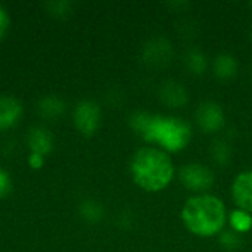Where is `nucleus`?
I'll use <instances>...</instances> for the list:
<instances>
[{"label": "nucleus", "instance_id": "8", "mask_svg": "<svg viewBox=\"0 0 252 252\" xmlns=\"http://www.w3.org/2000/svg\"><path fill=\"white\" fill-rule=\"evenodd\" d=\"M158 97L165 106H168L171 109L185 108L190 100L189 90L186 89L185 84H182L177 80L162 81L161 86L158 87Z\"/></svg>", "mask_w": 252, "mask_h": 252}, {"label": "nucleus", "instance_id": "11", "mask_svg": "<svg viewBox=\"0 0 252 252\" xmlns=\"http://www.w3.org/2000/svg\"><path fill=\"white\" fill-rule=\"evenodd\" d=\"M22 114L21 103L9 96L0 97V130L10 128L15 126Z\"/></svg>", "mask_w": 252, "mask_h": 252}, {"label": "nucleus", "instance_id": "1", "mask_svg": "<svg viewBox=\"0 0 252 252\" xmlns=\"http://www.w3.org/2000/svg\"><path fill=\"white\" fill-rule=\"evenodd\" d=\"M130 176L134 185L149 193L165 190L176 177L170 154L157 146L139 148L130 159Z\"/></svg>", "mask_w": 252, "mask_h": 252}, {"label": "nucleus", "instance_id": "5", "mask_svg": "<svg viewBox=\"0 0 252 252\" xmlns=\"http://www.w3.org/2000/svg\"><path fill=\"white\" fill-rule=\"evenodd\" d=\"M174 56L173 43L164 35H155L149 38L142 47V61L152 69H165Z\"/></svg>", "mask_w": 252, "mask_h": 252}, {"label": "nucleus", "instance_id": "3", "mask_svg": "<svg viewBox=\"0 0 252 252\" xmlns=\"http://www.w3.org/2000/svg\"><path fill=\"white\" fill-rule=\"evenodd\" d=\"M192 136L193 128L186 120L180 117L155 114L145 142L171 155L185 151L189 146Z\"/></svg>", "mask_w": 252, "mask_h": 252}, {"label": "nucleus", "instance_id": "20", "mask_svg": "<svg viewBox=\"0 0 252 252\" xmlns=\"http://www.w3.org/2000/svg\"><path fill=\"white\" fill-rule=\"evenodd\" d=\"M47 7L50 9L52 13H56V15H65L71 10V3L69 1H53V3H49Z\"/></svg>", "mask_w": 252, "mask_h": 252}, {"label": "nucleus", "instance_id": "19", "mask_svg": "<svg viewBox=\"0 0 252 252\" xmlns=\"http://www.w3.org/2000/svg\"><path fill=\"white\" fill-rule=\"evenodd\" d=\"M12 189V182H10V177L9 174L0 168V198L6 196Z\"/></svg>", "mask_w": 252, "mask_h": 252}, {"label": "nucleus", "instance_id": "12", "mask_svg": "<svg viewBox=\"0 0 252 252\" xmlns=\"http://www.w3.org/2000/svg\"><path fill=\"white\" fill-rule=\"evenodd\" d=\"M183 65L192 75H204L208 69V58L199 47H189L183 55Z\"/></svg>", "mask_w": 252, "mask_h": 252}, {"label": "nucleus", "instance_id": "24", "mask_svg": "<svg viewBox=\"0 0 252 252\" xmlns=\"http://www.w3.org/2000/svg\"><path fill=\"white\" fill-rule=\"evenodd\" d=\"M250 35H251V41H252V27H251V32H250Z\"/></svg>", "mask_w": 252, "mask_h": 252}, {"label": "nucleus", "instance_id": "18", "mask_svg": "<svg viewBox=\"0 0 252 252\" xmlns=\"http://www.w3.org/2000/svg\"><path fill=\"white\" fill-rule=\"evenodd\" d=\"M219 244L224 251H238L244 245V238L233 230H223L219 235Z\"/></svg>", "mask_w": 252, "mask_h": 252}, {"label": "nucleus", "instance_id": "17", "mask_svg": "<svg viewBox=\"0 0 252 252\" xmlns=\"http://www.w3.org/2000/svg\"><path fill=\"white\" fill-rule=\"evenodd\" d=\"M80 216L87 223L96 224V223H99L103 219L105 211H103V207L97 201H94V199H86L80 205Z\"/></svg>", "mask_w": 252, "mask_h": 252}, {"label": "nucleus", "instance_id": "16", "mask_svg": "<svg viewBox=\"0 0 252 252\" xmlns=\"http://www.w3.org/2000/svg\"><path fill=\"white\" fill-rule=\"evenodd\" d=\"M38 112L46 117V118H56V117H61L65 111V103L61 97L58 96H44L40 99L38 102Z\"/></svg>", "mask_w": 252, "mask_h": 252}, {"label": "nucleus", "instance_id": "15", "mask_svg": "<svg viewBox=\"0 0 252 252\" xmlns=\"http://www.w3.org/2000/svg\"><path fill=\"white\" fill-rule=\"evenodd\" d=\"M227 223L230 226V230L244 236L252 230V214L241 208H235L233 211L229 213Z\"/></svg>", "mask_w": 252, "mask_h": 252}, {"label": "nucleus", "instance_id": "21", "mask_svg": "<svg viewBox=\"0 0 252 252\" xmlns=\"http://www.w3.org/2000/svg\"><path fill=\"white\" fill-rule=\"evenodd\" d=\"M7 28H9V15L4 10V7L0 6V38L4 35Z\"/></svg>", "mask_w": 252, "mask_h": 252}, {"label": "nucleus", "instance_id": "13", "mask_svg": "<svg viewBox=\"0 0 252 252\" xmlns=\"http://www.w3.org/2000/svg\"><path fill=\"white\" fill-rule=\"evenodd\" d=\"M28 146L31 154H38L44 157L53 148V137L44 128H32L28 134Z\"/></svg>", "mask_w": 252, "mask_h": 252}, {"label": "nucleus", "instance_id": "2", "mask_svg": "<svg viewBox=\"0 0 252 252\" xmlns=\"http://www.w3.org/2000/svg\"><path fill=\"white\" fill-rule=\"evenodd\" d=\"M227 208L221 198L213 193L192 195L182 207L180 219L189 233L198 238L219 236L227 223Z\"/></svg>", "mask_w": 252, "mask_h": 252}, {"label": "nucleus", "instance_id": "25", "mask_svg": "<svg viewBox=\"0 0 252 252\" xmlns=\"http://www.w3.org/2000/svg\"><path fill=\"white\" fill-rule=\"evenodd\" d=\"M250 7H251V9H252V1H251V3H250Z\"/></svg>", "mask_w": 252, "mask_h": 252}, {"label": "nucleus", "instance_id": "4", "mask_svg": "<svg viewBox=\"0 0 252 252\" xmlns=\"http://www.w3.org/2000/svg\"><path fill=\"white\" fill-rule=\"evenodd\" d=\"M179 182L186 190L192 192L193 195L210 193V190L216 185V174L205 164L189 162L180 168Z\"/></svg>", "mask_w": 252, "mask_h": 252}, {"label": "nucleus", "instance_id": "9", "mask_svg": "<svg viewBox=\"0 0 252 252\" xmlns=\"http://www.w3.org/2000/svg\"><path fill=\"white\" fill-rule=\"evenodd\" d=\"M232 198L238 208L252 214V168L241 171L233 179Z\"/></svg>", "mask_w": 252, "mask_h": 252}, {"label": "nucleus", "instance_id": "7", "mask_svg": "<svg viewBox=\"0 0 252 252\" xmlns=\"http://www.w3.org/2000/svg\"><path fill=\"white\" fill-rule=\"evenodd\" d=\"M74 124L84 136H92L100 126V108L93 100H81L74 109Z\"/></svg>", "mask_w": 252, "mask_h": 252}, {"label": "nucleus", "instance_id": "6", "mask_svg": "<svg viewBox=\"0 0 252 252\" xmlns=\"http://www.w3.org/2000/svg\"><path fill=\"white\" fill-rule=\"evenodd\" d=\"M195 121L202 133L216 134L226 126V114L219 102L204 100L196 106Z\"/></svg>", "mask_w": 252, "mask_h": 252}, {"label": "nucleus", "instance_id": "23", "mask_svg": "<svg viewBox=\"0 0 252 252\" xmlns=\"http://www.w3.org/2000/svg\"><path fill=\"white\" fill-rule=\"evenodd\" d=\"M250 77H251V80H252V63H251V66H250Z\"/></svg>", "mask_w": 252, "mask_h": 252}, {"label": "nucleus", "instance_id": "14", "mask_svg": "<svg viewBox=\"0 0 252 252\" xmlns=\"http://www.w3.org/2000/svg\"><path fill=\"white\" fill-rule=\"evenodd\" d=\"M210 157L211 161L221 168H226L233 158V149L232 145L226 139H216L213 140L210 146Z\"/></svg>", "mask_w": 252, "mask_h": 252}, {"label": "nucleus", "instance_id": "22", "mask_svg": "<svg viewBox=\"0 0 252 252\" xmlns=\"http://www.w3.org/2000/svg\"><path fill=\"white\" fill-rule=\"evenodd\" d=\"M43 161H44V157H41L38 154H30L28 162L32 168H40L43 165Z\"/></svg>", "mask_w": 252, "mask_h": 252}, {"label": "nucleus", "instance_id": "10", "mask_svg": "<svg viewBox=\"0 0 252 252\" xmlns=\"http://www.w3.org/2000/svg\"><path fill=\"white\" fill-rule=\"evenodd\" d=\"M211 71L214 77L223 83L232 81L239 72V62L236 56L227 52H221L214 56L211 62Z\"/></svg>", "mask_w": 252, "mask_h": 252}]
</instances>
